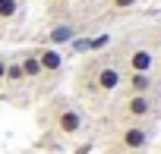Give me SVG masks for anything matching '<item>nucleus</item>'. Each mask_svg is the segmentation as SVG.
<instances>
[{
  "mask_svg": "<svg viewBox=\"0 0 161 154\" xmlns=\"http://www.w3.org/2000/svg\"><path fill=\"white\" fill-rule=\"evenodd\" d=\"M44 126H51L57 138H76L79 132L86 129V113L79 110L73 101L57 98V101H51V107H47V123H44Z\"/></svg>",
  "mask_w": 161,
  "mask_h": 154,
  "instance_id": "1",
  "label": "nucleus"
},
{
  "mask_svg": "<svg viewBox=\"0 0 161 154\" xmlns=\"http://www.w3.org/2000/svg\"><path fill=\"white\" fill-rule=\"evenodd\" d=\"M82 85L89 82L92 95H114L123 85V69L117 63H95L92 69H82Z\"/></svg>",
  "mask_w": 161,
  "mask_h": 154,
  "instance_id": "2",
  "label": "nucleus"
},
{
  "mask_svg": "<svg viewBox=\"0 0 161 154\" xmlns=\"http://www.w3.org/2000/svg\"><path fill=\"white\" fill-rule=\"evenodd\" d=\"M152 141V132L145 123H123L117 138H114V148L123 151V154H142Z\"/></svg>",
  "mask_w": 161,
  "mask_h": 154,
  "instance_id": "3",
  "label": "nucleus"
},
{
  "mask_svg": "<svg viewBox=\"0 0 161 154\" xmlns=\"http://www.w3.org/2000/svg\"><path fill=\"white\" fill-rule=\"evenodd\" d=\"M155 113V98L152 95H126L120 101V116L130 123H145Z\"/></svg>",
  "mask_w": 161,
  "mask_h": 154,
  "instance_id": "4",
  "label": "nucleus"
},
{
  "mask_svg": "<svg viewBox=\"0 0 161 154\" xmlns=\"http://www.w3.org/2000/svg\"><path fill=\"white\" fill-rule=\"evenodd\" d=\"M35 54H38V63H41V79H57V75L63 72L66 57L60 54V47L44 44V47H35Z\"/></svg>",
  "mask_w": 161,
  "mask_h": 154,
  "instance_id": "5",
  "label": "nucleus"
},
{
  "mask_svg": "<svg viewBox=\"0 0 161 154\" xmlns=\"http://www.w3.org/2000/svg\"><path fill=\"white\" fill-rule=\"evenodd\" d=\"M152 69H155L152 47H133L126 54V72H152Z\"/></svg>",
  "mask_w": 161,
  "mask_h": 154,
  "instance_id": "6",
  "label": "nucleus"
},
{
  "mask_svg": "<svg viewBox=\"0 0 161 154\" xmlns=\"http://www.w3.org/2000/svg\"><path fill=\"white\" fill-rule=\"evenodd\" d=\"M123 85H126V95H152L155 91V75L152 72H126Z\"/></svg>",
  "mask_w": 161,
  "mask_h": 154,
  "instance_id": "7",
  "label": "nucleus"
},
{
  "mask_svg": "<svg viewBox=\"0 0 161 154\" xmlns=\"http://www.w3.org/2000/svg\"><path fill=\"white\" fill-rule=\"evenodd\" d=\"M16 60H19V66H22L25 82H41V63H38L35 47H32V50H19V54H16Z\"/></svg>",
  "mask_w": 161,
  "mask_h": 154,
  "instance_id": "8",
  "label": "nucleus"
},
{
  "mask_svg": "<svg viewBox=\"0 0 161 154\" xmlns=\"http://www.w3.org/2000/svg\"><path fill=\"white\" fill-rule=\"evenodd\" d=\"M76 38V25L73 22H54L47 28V44L51 47H63V44H73Z\"/></svg>",
  "mask_w": 161,
  "mask_h": 154,
  "instance_id": "9",
  "label": "nucleus"
},
{
  "mask_svg": "<svg viewBox=\"0 0 161 154\" xmlns=\"http://www.w3.org/2000/svg\"><path fill=\"white\" fill-rule=\"evenodd\" d=\"M7 85H25V75H22V66H19V60L13 57L10 63H7Z\"/></svg>",
  "mask_w": 161,
  "mask_h": 154,
  "instance_id": "10",
  "label": "nucleus"
},
{
  "mask_svg": "<svg viewBox=\"0 0 161 154\" xmlns=\"http://www.w3.org/2000/svg\"><path fill=\"white\" fill-rule=\"evenodd\" d=\"M19 16V0H0V22H13Z\"/></svg>",
  "mask_w": 161,
  "mask_h": 154,
  "instance_id": "11",
  "label": "nucleus"
},
{
  "mask_svg": "<svg viewBox=\"0 0 161 154\" xmlns=\"http://www.w3.org/2000/svg\"><path fill=\"white\" fill-rule=\"evenodd\" d=\"M108 3H111L114 13H126V10H133V7L139 3V0H108Z\"/></svg>",
  "mask_w": 161,
  "mask_h": 154,
  "instance_id": "12",
  "label": "nucleus"
},
{
  "mask_svg": "<svg viewBox=\"0 0 161 154\" xmlns=\"http://www.w3.org/2000/svg\"><path fill=\"white\" fill-rule=\"evenodd\" d=\"M104 44H111V35H98V38H89V50H101Z\"/></svg>",
  "mask_w": 161,
  "mask_h": 154,
  "instance_id": "13",
  "label": "nucleus"
},
{
  "mask_svg": "<svg viewBox=\"0 0 161 154\" xmlns=\"http://www.w3.org/2000/svg\"><path fill=\"white\" fill-rule=\"evenodd\" d=\"M7 63H10V60L0 54V85H7Z\"/></svg>",
  "mask_w": 161,
  "mask_h": 154,
  "instance_id": "14",
  "label": "nucleus"
},
{
  "mask_svg": "<svg viewBox=\"0 0 161 154\" xmlns=\"http://www.w3.org/2000/svg\"><path fill=\"white\" fill-rule=\"evenodd\" d=\"M89 151H92V141H86V145H79V148H76L73 154H89Z\"/></svg>",
  "mask_w": 161,
  "mask_h": 154,
  "instance_id": "15",
  "label": "nucleus"
},
{
  "mask_svg": "<svg viewBox=\"0 0 161 154\" xmlns=\"http://www.w3.org/2000/svg\"><path fill=\"white\" fill-rule=\"evenodd\" d=\"M54 3H76V0H54Z\"/></svg>",
  "mask_w": 161,
  "mask_h": 154,
  "instance_id": "16",
  "label": "nucleus"
}]
</instances>
